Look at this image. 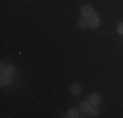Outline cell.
Returning <instances> with one entry per match:
<instances>
[{
	"instance_id": "cell-1",
	"label": "cell",
	"mask_w": 123,
	"mask_h": 118,
	"mask_svg": "<svg viewBox=\"0 0 123 118\" xmlns=\"http://www.w3.org/2000/svg\"><path fill=\"white\" fill-rule=\"evenodd\" d=\"M81 14L84 17H92L94 14V11H93V7L90 4H85L81 7Z\"/></svg>"
},
{
	"instance_id": "cell-2",
	"label": "cell",
	"mask_w": 123,
	"mask_h": 118,
	"mask_svg": "<svg viewBox=\"0 0 123 118\" xmlns=\"http://www.w3.org/2000/svg\"><path fill=\"white\" fill-rule=\"evenodd\" d=\"M88 101H89L92 105H98L99 102H101V96H99L98 93H93V94H90V97H89Z\"/></svg>"
},
{
	"instance_id": "cell-3",
	"label": "cell",
	"mask_w": 123,
	"mask_h": 118,
	"mask_svg": "<svg viewBox=\"0 0 123 118\" xmlns=\"http://www.w3.org/2000/svg\"><path fill=\"white\" fill-rule=\"evenodd\" d=\"M69 91H71L72 94H75V96H77V94L81 93V85L80 84H72L71 88H69Z\"/></svg>"
},
{
	"instance_id": "cell-4",
	"label": "cell",
	"mask_w": 123,
	"mask_h": 118,
	"mask_svg": "<svg viewBox=\"0 0 123 118\" xmlns=\"http://www.w3.org/2000/svg\"><path fill=\"white\" fill-rule=\"evenodd\" d=\"M99 25V19L97 16H92L89 20V26H92V28H98Z\"/></svg>"
},
{
	"instance_id": "cell-5",
	"label": "cell",
	"mask_w": 123,
	"mask_h": 118,
	"mask_svg": "<svg viewBox=\"0 0 123 118\" xmlns=\"http://www.w3.org/2000/svg\"><path fill=\"white\" fill-rule=\"evenodd\" d=\"M90 108H92V104H90L89 101H84V102H81V104H80V109L83 111H85V113H89Z\"/></svg>"
},
{
	"instance_id": "cell-6",
	"label": "cell",
	"mask_w": 123,
	"mask_h": 118,
	"mask_svg": "<svg viewBox=\"0 0 123 118\" xmlns=\"http://www.w3.org/2000/svg\"><path fill=\"white\" fill-rule=\"evenodd\" d=\"M77 26H79V28H81V29L88 28V26H89V20H86V17L80 19V20H79V22H77Z\"/></svg>"
},
{
	"instance_id": "cell-7",
	"label": "cell",
	"mask_w": 123,
	"mask_h": 118,
	"mask_svg": "<svg viewBox=\"0 0 123 118\" xmlns=\"http://www.w3.org/2000/svg\"><path fill=\"white\" fill-rule=\"evenodd\" d=\"M13 71H14V68H13L12 66L1 67V73H4V75H7V76H11L13 73Z\"/></svg>"
},
{
	"instance_id": "cell-8",
	"label": "cell",
	"mask_w": 123,
	"mask_h": 118,
	"mask_svg": "<svg viewBox=\"0 0 123 118\" xmlns=\"http://www.w3.org/2000/svg\"><path fill=\"white\" fill-rule=\"evenodd\" d=\"M67 114H68L67 117H71V118H77V117H80V114H79V111L76 110V109H69Z\"/></svg>"
},
{
	"instance_id": "cell-9",
	"label": "cell",
	"mask_w": 123,
	"mask_h": 118,
	"mask_svg": "<svg viewBox=\"0 0 123 118\" xmlns=\"http://www.w3.org/2000/svg\"><path fill=\"white\" fill-rule=\"evenodd\" d=\"M98 113H99L98 108H97L96 105H92V108H90V110H89V114H90L92 117H97Z\"/></svg>"
},
{
	"instance_id": "cell-10",
	"label": "cell",
	"mask_w": 123,
	"mask_h": 118,
	"mask_svg": "<svg viewBox=\"0 0 123 118\" xmlns=\"http://www.w3.org/2000/svg\"><path fill=\"white\" fill-rule=\"evenodd\" d=\"M9 84V76L1 73V87H5V85Z\"/></svg>"
},
{
	"instance_id": "cell-11",
	"label": "cell",
	"mask_w": 123,
	"mask_h": 118,
	"mask_svg": "<svg viewBox=\"0 0 123 118\" xmlns=\"http://www.w3.org/2000/svg\"><path fill=\"white\" fill-rule=\"evenodd\" d=\"M118 33L121 34V35H123V22H121V24H118Z\"/></svg>"
}]
</instances>
